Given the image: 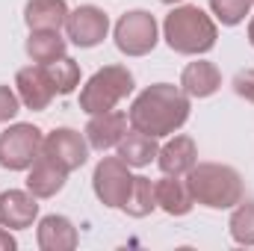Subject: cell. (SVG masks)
<instances>
[{"label": "cell", "instance_id": "cell-13", "mask_svg": "<svg viewBox=\"0 0 254 251\" xmlns=\"http://www.w3.org/2000/svg\"><path fill=\"white\" fill-rule=\"evenodd\" d=\"M36 243H39L42 251H74L77 243H80V234H77V228H74L71 219L51 213V216H45L39 222Z\"/></svg>", "mask_w": 254, "mask_h": 251}, {"label": "cell", "instance_id": "cell-21", "mask_svg": "<svg viewBox=\"0 0 254 251\" xmlns=\"http://www.w3.org/2000/svg\"><path fill=\"white\" fill-rule=\"evenodd\" d=\"M125 210L127 216L133 219H145L157 210V189H154V181L145 178V175H136L133 178V187H130V195L125 201Z\"/></svg>", "mask_w": 254, "mask_h": 251}, {"label": "cell", "instance_id": "cell-11", "mask_svg": "<svg viewBox=\"0 0 254 251\" xmlns=\"http://www.w3.org/2000/svg\"><path fill=\"white\" fill-rule=\"evenodd\" d=\"M130 130V119L119 110H107V113H98V116H89V125H86V142L89 148L95 151H110V148H119V142L127 136Z\"/></svg>", "mask_w": 254, "mask_h": 251}, {"label": "cell", "instance_id": "cell-19", "mask_svg": "<svg viewBox=\"0 0 254 251\" xmlns=\"http://www.w3.org/2000/svg\"><path fill=\"white\" fill-rule=\"evenodd\" d=\"M157 154H160V145H157V139L154 136H148V133H139V130H127V136L119 142V157L125 160L130 169H145V166H151L154 160H157Z\"/></svg>", "mask_w": 254, "mask_h": 251}, {"label": "cell", "instance_id": "cell-2", "mask_svg": "<svg viewBox=\"0 0 254 251\" xmlns=\"http://www.w3.org/2000/svg\"><path fill=\"white\" fill-rule=\"evenodd\" d=\"M163 39H166V45L175 54L201 57V54H207V51L216 48L219 27H216V21L201 6L178 3L166 15V21H163Z\"/></svg>", "mask_w": 254, "mask_h": 251}, {"label": "cell", "instance_id": "cell-18", "mask_svg": "<svg viewBox=\"0 0 254 251\" xmlns=\"http://www.w3.org/2000/svg\"><path fill=\"white\" fill-rule=\"evenodd\" d=\"M65 0H27L24 6V24L30 30H63L68 18Z\"/></svg>", "mask_w": 254, "mask_h": 251}, {"label": "cell", "instance_id": "cell-3", "mask_svg": "<svg viewBox=\"0 0 254 251\" xmlns=\"http://www.w3.org/2000/svg\"><path fill=\"white\" fill-rule=\"evenodd\" d=\"M187 187L195 204L210 210H234L243 201V175L225 163H195L187 172Z\"/></svg>", "mask_w": 254, "mask_h": 251}, {"label": "cell", "instance_id": "cell-10", "mask_svg": "<svg viewBox=\"0 0 254 251\" xmlns=\"http://www.w3.org/2000/svg\"><path fill=\"white\" fill-rule=\"evenodd\" d=\"M15 92L21 98V104L33 113H42L51 107V101L57 98L54 83L45 71V65H27L15 74Z\"/></svg>", "mask_w": 254, "mask_h": 251}, {"label": "cell", "instance_id": "cell-29", "mask_svg": "<svg viewBox=\"0 0 254 251\" xmlns=\"http://www.w3.org/2000/svg\"><path fill=\"white\" fill-rule=\"evenodd\" d=\"M160 3H166V6H178V3H184V0H160Z\"/></svg>", "mask_w": 254, "mask_h": 251}, {"label": "cell", "instance_id": "cell-5", "mask_svg": "<svg viewBox=\"0 0 254 251\" xmlns=\"http://www.w3.org/2000/svg\"><path fill=\"white\" fill-rule=\"evenodd\" d=\"M45 133L30 122L9 125L0 133V169L9 172H27L42 157Z\"/></svg>", "mask_w": 254, "mask_h": 251}, {"label": "cell", "instance_id": "cell-24", "mask_svg": "<svg viewBox=\"0 0 254 251\" xmlns=\"http://www.w3.org/2000/svg\"><path fill=\"white\" fill-rule=\"evenodd\" d=\"M252 0H210V9L222 27H237L252 15Z\"/></svg>", "mask_w": 254, "mask_h": 251}, {"label": "cell", "instance_id": "cell-26", "mask_svg": "<svg viewBox=\"0 0 254 251\" xmlns=\"http://www.w3.org/2000/svg\"><path fill=\"white\" fill-rule=\"evenodd\" d=\"M234 92H237L240 98H246L249 104H254V68L240 71V74L234 77Z\"/></svg>", "mask_w": 254, "mask_h": 251}, {"label": "cell", "instance_id": "cell-30", "mask_svg": "<svg viewBox=\"0 0 254 251\" xmlns=\"http://www.w3.org/2000/svg\"><path fill=\"white\" fill-rule=\"evenodd\" d=\"M252 3H254V0H252Z\"/></svg>", "mask_w": 254, "mask_h": 251}, {"label": "cell", "instance_id": "cell-20", "mask_svg": "<svg viewBox=\"0 0 254 251\" xmlns=\"http://www.w3.org/2000/svg\"><path fill=\"white\" fill-rule=\"evenodd\" d=\"M65 51H68V39H63L60 30H30L27 57L36 65L57 63L60 57H65Z\"/></svg>", "mask_w": 254, "mask_h": 251}, {"label": "cell", "instance_id": "cell-7", "mask_svg": "<svg viewBox=\"0 0 254 251\" xmlns=\"http://www.w3.org/2000/svg\"><path fill=\"white\" fill-rule=\"evenodd\" d=\"M133 172L122 157H104L98 166H95V175H92V189L98 195V201L110 210H122L130 195L133 187Z\"/></svg>", "mask_w": 254, "mask_h": 251}, {"label": "cell", "instance_id": "cell-12", "mask_svg": "<svg viewBox=\"0 0 254 251\" xmlns=\"http://www.w3.org/2000/svg\"><path fill=\"white\" fill-rule=\"evenodd\" d=\"M39 219V198L30 189H6L0 192V225L9 231L33 228Z\"/></svg>", "mask_w": 254, "mask_h": 251}, {"label": "cell", "instance_id": "cell-28", "mask_svg": "<svg viewBox=\"0 0 254 251\" xmlns=\"http://www.w3.org/2000/svg\"><path fill=\"white\" fill-rule=\"evenodd\" d=\"M249 42H252V48H254V15H252V21H249Z\"/></svg>", "mask_w": 254, "mask_h": 251}, {"label": "cell", "instance_id": "cell-8", "mask_svg": "<svg viewBox=\"0 0 254 251\" xmlns=\"http://www.w3.org/2000/svg\"><path fill=\"white\" fill-rule=\"evenodd\" d=\"M110 33V15L101 6L83 3L65 18V39L77 48H98Z\"/></svg>", "mask_w": 254, "mask_h": 251}, {"label": "cell", "instance_id": "cell-23", "mask_svg": "<svg viewBox=\"0 0 254 251\" xmlns=\"http://www.w3.org/2000/svg\"><path fill=\"white\" fill-rule=\"evenodd\" d=\"M228 231L237 246H254V201H240L234 207Z\"/></svg>", "mask_w": 254, "mask_h": 251}, {"label": "cell", "instance_id": "cell-15", "mask_svg": "<svg viewBox=\"0 0 254 251\" xmlns=\"http://www.w3.org/2000/svg\"><path fill=\"white\" fill-rule=\"evenodd\" d=\"M65 181H68V172L60 163H54L51 157H45V154L27 169V189L36 198H54L57 192H63Z\"/></svg>", "mask_w": 254, "mask_h": 251}, {"label": "cell", "instance_id": "cell-17", "mask_svg": "<svg viewBox=\"0 0 254 251\" xmlns=\"http://www.w3.org/2000/svg\"><path fill=\"white\" fill-rule=\"evenodd\" d=\"M154 189H157V207L163 213H169V216H187L195 207V201H192V195H190V187H187L184 178L166 175V178L154 181Z\"/></svg>", "mask_w": 254, "mask_h": 251}, {"label": "cell", "instance_id": "cell-4", "mask_svg": "<svg viewBox=\"0 0 254 251\" xmlns=\"http://www.w3.org/2000/svg\"><path fill=\"white\" fill-rule=\"evenodd\" d=\"M133 92V74L125 65H104L98 68L80 89V110L86 116H98L116 110Z\"/></svg>", "mask_w": 254, "mask_h": 251}, {"label": "cell", "instance_id": "cell-1", "mask_svg": "<svg viewBox=\"0 0 254 251\" xmlns=\"http://www.w3.org/2000/svg\"><path fill=\"white\" fill-rule=\"evenodd\" d=\"M190 110H192L190 95L181 86L154 83V86L142 89L133 98V104L127 110V119H130V127L133 130L148 133L154 139H163V136L178 133L181 127L187 125Z\"/></svg>", "mask_w": 254, "mask_h": 251}, {"label": "cell", "instance_id": "cell-16", "mask_svg": "<svg viewBox=\"0 0 254 251\" xmlns=\"http://www.w3.org/2000/svg\"><path fill=\"white\" fill-rule=\"evenodd\" d=\"M181 89L190 98H210V95H216L222 89V71L216 68V63L195 60L181 74Z\"/></svg>", "mask_w": 254, "mask_h": 251}, {"label": "cell", "instance_id": "cell-9", "mask_svg": "<svg viewBox=\"0 0 254 251\" xmlns=\"http://www.w3.org/2000/svg\"><path fill=\"white\" fill-rule=\"evenodd\" d=\"M42 154L51 157L54 163H60L65 172H77L80 166H86L89 160V142H86V133H77L71 127H57L45 136V145H42Z\"/></svg>", "mask_w": 254, "mask_h": 251}, {"label": "cell", "instance_id": "cell-14", "mask_svg": "<svg viewBox=\"0 0 254 251\" xmlns=\"http://www.w3.org/2000/svg\"><path fill=\"white\" fill-rule=\"evenodd\" d=\"M195 163H198V148H195L192 136H175V139H169L160 148V154H157L160 172L172 175V178H187V172Z\"/></svg>", "mask_w": 254, "mask_h": 251}, {"label": "cell", "instance_id": "cell-25", "mask_svg": "<svg viewBox=\"0 0 254 251\" xmlns=\"http://www.w3.org/2000/svg\"><path fill=\"white\" fill-rule=\"evenodd\" d=\"M18 113H21V98H18V92L9 89V86H0V125L12 122Z\"/></svg>", "mask_w": 254, "mask_h": 251}, {"label": "cell", "instance_id": "cell-22", "mask_svg": "<svg viewBox=\"0 0 254 251\" xmlns=\"http://www.w3.org/2000/svg\"><path fill=\"white\" fill-rule=\"evenodd\" d=\"M45 71H48V77H51L57 95H71V92L80 86V65L74 63L68 54L60 57L57 63H48L45 65Z\"/></svg>", "mask_w": 254, "mask_h": 251}, {"label": "cell", "instance_id": "cell-27", "mask_svg": "<svg viewBox=\"0 0 254 251\" xmlns=\"http://www.w3.org/2000/svg\"><path fill=\"white\" fill-rule=\"evenodd\" d=\"M15 249H18L15 237L9 234V228H3V225H0V251H15Z\"/></svg>", "mask_w": 254, "mask_h": 251}, {"label": "cell", "instance_id": "cell-6", "mask_svg": "<svg viewBox=\"0 0 254 251\" xmlns=\"http://www.w3.org/2000/svg\"><path fill=\"white\" fill-rule=\"evenodd\" d=\"M113 39H116V48L125 57H148L160 42V24L151 12L130 9L116 21Z\"/></svg>", "mask_w": 254, "mask_h": 251}]
</instances>
